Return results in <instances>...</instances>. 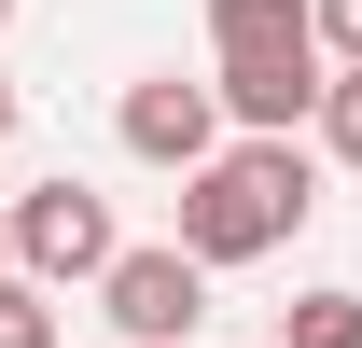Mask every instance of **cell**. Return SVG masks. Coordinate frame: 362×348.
<instances>
[{"label": "cell", "mask_w": 362, "mask_h": 348, "mask_svg": "<svg viewBox=\"0 0 362 348\" xmlns=\"http://www.w3.org/2000/svg\"><path fill=\"white\" fill-rule=\"evenodd\" d=\"M307 209H320V153H307V139H223L209 168L181 181V237H168V251L195 265V279H223V265L293 251Z\"/></svg>", "instance_id": "1"}, {"label": "cell", "mask_w": 362, "mask_h": 348, "mask_svg": "<svg viewBox=\"0 0 362 348\" xmlns=\"http://www.w3.org/2000/svg\"><path fill=\"white\" fill-rule=\"evenodd\" d=\"M0 237H14V279H28V293H70V279H98V265L126 251V237H112V195H84L70 168L28 181V195H0Z\"/></svg>", "instance_id": "2"}, {"label": "cell", "mask_w": 362, "mask_h": 348, "mask_svg": "<svg viewBox=\"0 0 362 348\" xmlns=\"http://www.w3.org/2000/svg\"><path fill=\"white\" fill-rule=\"evenodd\" d=\"M112 139H126L139 168H181V181H195L209 153H223V98L181 84V70H139V84L112 98Z\"/></svg>", "instance_id": "3"}, {"label": "cell", "mask_w": 362, "mask_h": 348, "mask_svg": "<svg viewBox=\"0 0 362 348\" xmlns=\"http://www.w3.org/2000/svg\"><path fill=\"white\" fill-rule=\"evenodd\" d=\"M98 306H112V335L126 348H195V306H209V279L153 237V251H112L98 265Z\"/></svg>", "instance_id": "4"}, {"label": "cell", "mask_w": 362, "mask_h": 348, "mask_svg": "<svg viewBox=\"0 0 362 348\" xmlns=\"http://www.w3.org/2000/svg\"><path fill=\"white\" fill-rule=\"evenodd\" d=\"M320 84H334L320 56H251V70H209V98H223L237 139H293V126L320 112Z\"/></svg>", "instance_id": "5"}, {"label": "cell", "mask_w": 362, "mask_h": 348, "mask_svg": "<svg viewBox=\"0 0 362 348\" xmlns=\"http://www.w3.org/2000/svg\"><path fill=\"white\" fill-rule=\"evenodd\" d=\"M251 56H320L307 0H209V70H251Z\"/></svg>", "instance_id": "6"}, {"label": "cell", "mask_w": 362, "mask_h": 348, "mask_svg": "<svg viewBox=\"0 0 362 348\" xmlns=\"http://www.w3.org/2000/svg\"><path fill=\"white\" fill-rule=\"evenodd\" d=\"M265 348H362V293H334V279H320V293H293V320H279Z\"/></svg>", "instance_id": "7"}, {"label": "cell", "mask_w": 362, "mask_h": 348, "mask_svg": "<svg viewBox=\"0 0 362 348\" xmlns=\"http://www.w3.org/2000/svg\"><path fill=\"white\" fill-rule=\"evenodd\" d=\"M0 348H70V320H56V293H28L14 265H0Z\"/></svg>", "instance_id": "8"}, {"label": "cell", "mask_w": 362, "mask_h": 348, "mask_svg": "<svg viewBox=\"0 0 362 348\" xmlns=\"http://www.w3.org/2000/svg\"><path fill=\"white\" fill-rule=\"evenodd\" d=\"M320 153H334V168H362V70H334V84H320Z\"/></svg>", "instance_id": "9"}, {"label": "cell", "mask_w": 362, "mask_h": 348, "mask_svg": "<svg viewBox=\"0 0 362 348\" xmlns=\"http://www.w3.org/2000/svg\"><path fill=\"white\" fill-rule=\"evenodd\" d=\"M307 42H320V70H362V0H307Z\"/></svg>", "instance_id": "10"}, {"label": "cell", "mask_w": 362, "mask_h": 348, "mask_svg": "<svg viewBox=\"0 0 362 348\" xmlns=\"http://www.w3.org/2000/svg\"><path fill=\"white\" fill-rule=\"evenodd\" d=\"M0 153H14V84H0Z\"/></svg>", "instance_id": "11"}, {"label": "cell", "mask_w": 362, "mask_h": 348, "mask_svg": "<svg viewBox=\"0 0 362 348\" xmlns=\"http://www.w3.org/2000/svg\"><path fill=\"white\" fill-rule=\"evenodd\" d=\"M0 28H14V0H0Z\"/></svg>", "instance_id": "12"}, {"label": "cell", "mask_w": 362, "mask_h": 348, "mask_svg": "<svg viewBox=\"0 0 362 348\" xmlns=\"http://www.w3.org/2000/svg\"><path fill=\"white\" fill-rule=\"evenodd\" d=\"M0 265H14V237H0Z\"/></svg>", "instance_id": "13"}]
</instances>
